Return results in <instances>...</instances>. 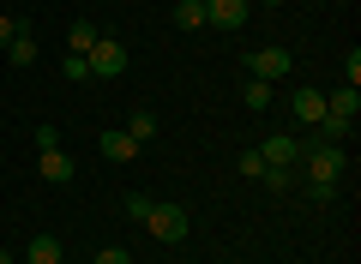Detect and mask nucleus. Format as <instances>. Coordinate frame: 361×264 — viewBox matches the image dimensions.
<instances>
[{"label":"nucleus","instance_id":"f257e3e1","mask_svg":"<svg viewBox=\"0 0 361 264\" xmlns=\"http://www.w3.org/2000/svg\"><path fill=\"white\" fill-rule=\"evenodd\" d=\"M301 156H307V192H313V204H325L337 192V180H343V144L307 139V144H301Z\"/></svg>","mask_w":361,"mask_h":264},{"label":"nucleus","instance_id":"f03ea898","mask_svg":"<svg viewBox=\"0 0 361 264\" xmlns=\"http://www.w3.org/2000/svg\"><path fill=\"white\" fill-rule=\"evenodd\" d=\"M289 73H295V54H289L283 42H271V49H253V54H247V78H259V84H283Z\"/></svg>","mask_w":361,"mask_h":264},{"label":"nucleus","instance_id":"7ed1b4c3","mask_svg":"<svg viewBox=\"0 0 361 264\" xmlns=\"http://www.w3.org/2000/svg\"><path fill=\"white\" fill-rule=\"evenodd\" d=\"M187 228H193V216L180 210V204H151V210H145V234H151V240H163V246L187 240Z\"/></svg>","mask_w":361,"mask_h":264},{"label":"nucleus","instance_id":"20e7f679","mask_svg":"<svg viewBox=\"0 0 361 264\" xmlns=\"http://www.w3.org/2000/svg\"><path fill=\"white\" fill-rule=\"evenodd\" d=\"M85 61H90V78H121L127 73V49H121L115 37H97V49H90Z\"/></svg>","mask_w":361,"mask_h":264},{"label":"nucleus","instance_id":"39448f33","mask_svg":"<svg viewBox=\"0 0 361 264\" xmlns=\"http://www.w3.org/2000/svg\"><path fill=\"white\" fill-rule=\"evenodd\" d=\"M259 156H265V168H295L301 163V139L295 132H271V139L259 144Z\"/></svg>","mask_w":361,"mask_h":264},{"label":"nucleus","instance_id":"423d86ee","mask_svg":"<svg viewBox=\"0 0 361 264\" xmlns=\"http://www.w3.org/2000/svg\"><path fill=\"white\" fill-rule=\"evenodd\" d=\"M211 30H247V0H205Z\"/></svg>","mask_w":361,"mask_h":264},{"label":"nucleus","instance_id":"0eeeda50","mask_svg":"<svg viewBox=\"0 0 361 264\" xmlns=\"http://www.w3.org/2000/svg\"><path fill=\"white\" fill-rule=\"evenodd\" d=\"M355 114H361V90H355V84H337L331 96H325V120H343V126H355Z\"/></svg>","mask_w":361,"mask_h":264},{"label":"nucleus","instance_id":"6e6552de","mask_svg":"<svg viewBox=\"0 0 361 264\" xmlns=\"http://www.w3.org/2000/svg\"><path fill=\"white\" fill-rule=\"evenodd\" d=\"M289 108H295V120H301V126H319V120H325V90L301 84L295 96H289Z\"/></svg>","mask_w":361,"mask_h":264},{"label":"nucleus","instance_id":"1a4fd4ad","mask_svg":"<svg viewBox=\"0 0 361 264\" xmlns=\"http://www.w3.org/2000/svg\"><path fill=\"white\" fill-rule=\"evenodd\" d=\"M42 180H54V187H66V180H73L78 175V168H73V156H66V151H42Z\"/></svg>","mask_w":361,"mask_h":264},{"label":"nucleus","instance_id":"9d476101","mask_svg":"<svg viewBox=\"0 0 361 264\" xmlns=\"http://www.w3.org/2000/svg\"><path fill=\"white\" fill-rule=\"evenodd\" d=\"M145 144H133L127 132H103V163H133Z\"/></svg>","mask_w":361,"mask_h":264},{"label":"nucleus","instance_id":"9b49d317","mask_svg":"<svg viewBox=\"0 0 361 264\" xmlns=\"http://www.w3.org/2000/svg\"><path fill=\"white\" fill-rule=\"evenodd\" d=\"M25 264H61V240H54V234H37V240L25 246Z\"/></svg>","mask_w":361,"mask_h":264},{"label":"nucleus","instance_id":"f8f14e48","mask_svg":"<svg viewBox=\"0 0 361 264\" xmlns=\"http://www.w3.org/2000/svg\"><path fill=\"white\" fill-rule=\"evenodd\" d=\"M97 37H103V30L90 25V18H78V25L66 30V49H73V54H90V49H97Z\"/></svg>","mask_w":361,"mask_h":264},{"label":"nucleus","instance_id":"ddd939ff","mask_svg":"<svg viewBox=\"0 0 361 264\" xmlns=\"http://www.w3.org/2000/svg\"><path fill=\"white\" fill-rule=\"evenodd\" d=\"M127 139H133V144H151V139H157V114H151V108H133Z\"/></svg>","mask_w":361,"mask_h":264},{"label":"nucleus","instance_id":"4468645a","mask_svg":"<svg viewBox=\"0 0 361 264\" xmlns=\"http://www.w3.org/2000/svg\"><path fill=\"white\" fill-rule=\"evenodd\" d=\"M6 54H13V66H37V37H30V30H18V37L6 42Z\"/></svg>","mask_w":361,"mask_h":264},{"label":"nucleus","instance_id":"2eb2a0df","mask_svg":"<svg viewBox=\"0 0 361 264\" xmlns=\"http://www.w3.org/2000/svg\"><path fill=\"white\" fill-rule=\"evenodd\" d=\"M175 25L180 30H205V0H180V6H175Z\"/></svg>","mask_w":361,"mask_h":264},{"label":"nucleus","instance_id":"dca6fc26","mask_svg":"<svg viewBox=\"0 0 361 264\" xmlns=\"http://www.w3.org/2000/svg\"><path fill=\"white\" fill-rule=\"evenodd\" d=\"M241 102H247L253 114H265V108H271V84H259V78H253V84L241 90Z\"/></svg>","mask_w":361,"mask_h":264},{"label":"nucleus","instance_id":"f3484780","mask_svg":"<svg viewBox=\"0 0 361 264\" xmlns=\"http://www.w3.org/2000/svg\"><path fill=\"white\" fill-rule=\"evenodd\" d=\"M61 73L73 78V84H85V78H90V61H85V54H66V66H61Z\"/></svg>","mask_w":361,"mask_h":264},{"label":"nucleus","instance_id":"a211bd4d","mask_svg":"<svg viewBox=\"0 0 361 264\" xmlns=\"http://www.w3.org/2000/svg\"><path fill=\"white\" fill-rule=\"evenodd\" d=\"M241 175H247V180H265L271 168H265V156H259V151H247V156H241Z\"/></svg>","mask_w":361,"mask_h":264},{"label":"nucleus","instance_id":"6ab92c4d","mask_svg":"<svg viewBox=\"0 0 361 264\" xmlns=\"http://www.w3.org/2000/svg\"><path fill=\"white\" fill-rule=\"evenodd\" d=\"M90 264H133V252H127V246H103Z\"/></svg>","mask_w":361,"mask_h":264},{"label":"nucleus","instance_id":"aec40b11","mask_svg":"<svg viewBox=\"0 0 361 264\" xmlns=\"http://www.w3.org/2000/svg\"><path fill=\"white\" fill-rule=\"evenodd\" d=\"M295 180H301L295 168H271V175H265V187H277V192H283V187H295Z\"/></svg>","mask_w":361,"mask_h":264},{"label":"nucleus","instance_id":"412c9836","mask_svg":"<svg viewBox=\"0 0 361 264\" xmlns=\"http://www.w3.org/2000/svg\"><path fill=\"white\" fill-rule=\"evenodd\" d=\"M145 210H151V199H145V192H127V216L133 222H145Z\"/></svg>","mask_w":361,"mask_h":264},{"label":"nucleus","instance_id":"4be33fe9","mask_svg":"<svg viewBox=\"0 0 361 264\" xmlns=\"http://www.w3.org/2000/svg\"><path fill=\"white\" fill-rule=\"evenodd\" d=\"M37 151H61V132L54 126H37Z\"/></svg>","mask_w":361,"mask_h":264},{"label":"nucleus","instance_id":"5701e85b","mask_svg":"<svg viewBox=\"0 0 361 264\" xmlns=\"http://www.w3.org/2000/svg\"><path fill=\"white\" fill-rule=\"evenodd\" d=\"M18 30H25V25H18V18H0V49H6V42H13Z\"/></svg>","mask_w":361,"mask_h":264},{"label":"nucleus","instance_id":"b1692460","mask_svg":"<svg viewBox=\"0 0 361 264\" xmlns=\"http://www.w3.org/2000/svg\"><path fill=\"white\" fill-rule=\"evenodd\" d=\"M0 264H13V252H0Z\"/></svg>","mask_w":361,"mask_h":264},{"label":"nucleus","instance_id":"393cba45","mask_svg":"<svg viewBox=\"0 0 361 264\" xmlns=\"http://www.w3.org/2000/svg\"><path fill=\"white\" fill-rule=\"evenodd\" d=\"M265 6H283V0H265Z\"/></svg>","mask_w":361,"mask_h":264}]
</instances>
